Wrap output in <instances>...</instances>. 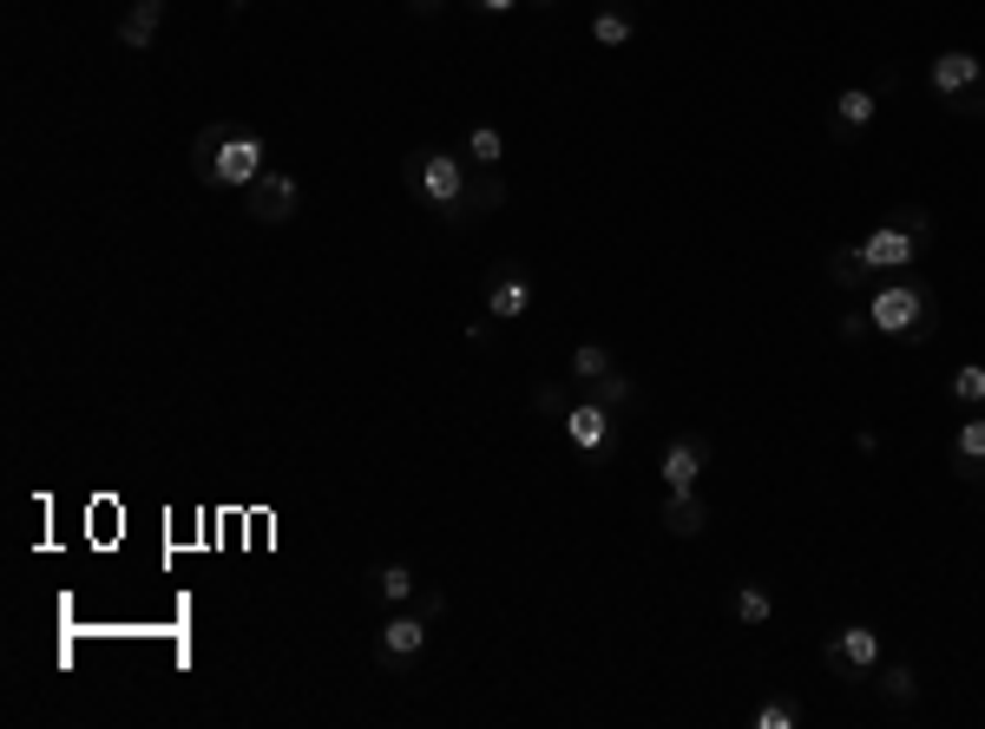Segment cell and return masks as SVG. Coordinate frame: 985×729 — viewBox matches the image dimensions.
<instances>
[{
	"label": "cell",
	"mask_w": 985,
	"mask_h": 729,
	"mask_svg": "<svg viewBox=\"0 0 985 729\" xmlns=\"http://www.w3.org/2000/svg\"><path fill=\"white\" fill-rule=\"evenodd\" d=\"M880 690H887L893 704H913V697H920V677H913L907 664H887V677H880Z\"/></svg>",
	"instance_id": "cell-18"
},
{
	"label": "cell",
	"mask_w": 985,
	"mask_h": 729,
	"mask_svg": "<svg viewBox=\"0 0 985 729\" xmlns=\"http://www.w3.org/2000/svg\"><path fill=\"white\" fill-rule=\"evenodd\" d=\"M467 158H474V165H499V158H506V138H499L492 125H480V131L467 138Z\"/></svg>",
	"instance_id": "cell-19"
},
{
	"label": "cell",
	"mask_w": 985,
	"mask_h": 729,
	"mask_svg": "<svg viewBox=\"0 0 985 729\" xmlns=\"http://www.w3.org/2000/svg\"><path fill=\"white\" fill-rule=\"evenodd\" d=\"M374 592H381L388 605H407V599L421 592V579H414V566H381V572H374Z\"/></svg>",
	"instance_id": "cell-15"
},
{
	"label": "cell",
	"mask_w": 985,
	"mask_h": 729,
	"mask_svg": "<svg viewBox=\"0 0 985 729\" xmlns=\"http://www.w3.org/2000/svg\"><path fill=\"white\" fill-rule=\"evenodd\" d=\"M158 20H165V0H131V13L119 20V46L145 53V46L158 40Z\"/></svg>",
	"instance_id": "cell-12"
},
{
	"label": "cell",
	"mask_w": 985,
	"mask_h": 729,
	"mask_svg": "<svg viewBox=\"0 0 985 729\" xmlns=\"http://www.w3.org/2000/svg\"><path fill=\"white\" fill-rule=\"evenodd\" d=\"M407 184L434 204V211H454V204H467V165L454 158V151H421L414 165H407Z\"/></svg>",
	"instance_id": "cell-3"
},
{
	"label": "cell",
	"mask_w": 985,
	"mask_h": 729,
	"mask_svg": "<svg viewBox=\"0 0 985 729\" xmlns=\"http://www.w3.org/2000/svg\"><path fill=\"white\" fill-rule=\"evenodd\" d=\"M867 323L880 329V336H900V342H913V336H926L933 329V296L920 289V283H880L873 289V303H867Z\"/></svg>",
	"instance_id": "cell-2"
},
{
	"label": "cell",
	"mask_w": 985,
	"mask_h": 729,
	"mask_svg": "<svg viewBox=\"0 0 985 729\" xmlns=\"http://www.w3.org/2000/svg\"><path fill=\"white\" fill-rule=\"evenodd\" d=\"M828 664H835V670H880V631H873V624H848V631L828 644Z\"/></svg>",
	"instance_id": "cell-7"
},
{
	"label": "cell",
	"mask_w": 985,
	"mask_h": 729,
	"mask_svg": "<svg viewBox=\"0 0 985 729\" xmlns=\"http://www.w3.org/2000/svg\"><path fill=\"white\" fill-rule=\"evenodd\" d=\"M893 224H900V231H913V237H926V231H933V218H926V211H913V204H907Z\"/></svg>",
	"instance_id": "cell-25"
},
{
	"label": "cell",
	"mask_w": 985,
	"mask_h": 729,
	"mask_svg": "<svg viewBox=\"0 0 985 729\" xmlns=\"http://www.w3.org/2000/svg\"><path fill=\"white\" fill-rule=\"evenodd\" d=\"M802 717H795V704H762L755 710V729H795Z\"/></svg>",
	"instance_id": "cell-24"
},
{
	"label": "cell",
	"mask_w": 985,
	"mask_h": 729,
	"mask_svg": "<svg viewBox=\"0 0 985 729\" xmlns=\"http://www.w3.org/2000/svg\"><path fill=\"white\" fill-rule=\"evenodd\" d=\"M480 7H487V13H512V7H519V0H480Z\"/></svg>",
	"instance_id": "cell-26"
},
{
	"label": "cell",
	"mask_w": 985,
	"mask_h": 729,
	"mask_svg": "<svg viewBox=\"0 0 985 729\" xmlns=\"http://www.w3.org/2000/svg\"><path fill=\"white\" fill-rule=\"evenodd\" d=\"M592 40H599V46H624V40H631V13H599V20H592Z\"/></svg>",
	"instance_id": "cell-21"
},
{
	"label": "cell",
	"mask_w": 985,
	"mask_h": 729,
	"mask_svg": "<svg viewBox=\"0 0 985 729\" xmlns=\"http://www.w3.org/2000/svg\"><path fill=\"white\" fill-rule=\"evenodd\" d=\"M703 519H710V506H703L697 493H670V499H664V526H670V539H697Z\"/></svg>",
	"instance_id": "cell-13"
},
{
	"label": "cell",
	"mask_w": 985,
	"mask_h": 729,
	"mask_svg": "<svg viewBox=\"0 0 985 729\" xmlns=\"http://www.w3.org/2000/svg\"><path fill=\"white\" fill-rule=\"evenodd\" d=\"M873 113H880V99H873L867 86H848V93L835 99V119L848 125V131H861V125H873Z\"/></svg>",
	"instance_id": "cell-14"
},
{
	"label": "cell",
	"mask_w": 985,
	"mask_h": 729,
	"mask_svg": "<svg viewBox=\"0 0 985 729\" xmlns=\"http://www.w3.org/2000/svg\"><path fill=\"white\" fill-rule=\"evenodd\" d=\"M953 454H960V474H979L985 467V421H966V427H960Z\"/></svg>",
	"instance_id": "cell-16"
},
{
	"label": "cell",
	"mask_w": 985,
	"mask_h": 729,
	"mask_svg": "<svg viewBox=\"0 0 985 729\" xmlns=\"http://www.w3.org/2000/svg\"><path fill=\"white\" fill-rule=\"evenodd\" d=\"M191 171L204 178V184H218V191H250L269 165H263V138L256 131H224L218 145H211V158H191Z\"/></svg>",
	"instance_id": "cell-1"
},
{
	"label": "cell",
	"mask_w": 985,
	"mask_h": 729,
	"mask_svg": "<svg viewBox=\"0 0 985 729\" xmlns=\"http://www.w3.org/2000/svg\"><path fill=\"white\" fill-rule=\"evenodd\" d=\"M855 256H861V270H913L920 263V237L900 231V224H880V231H867L855 243Z\"/></svg>",
	"instance_id": "cell-4"
},
{
	"label": "cell",
	"mask_w": 985,
	"mask_h": 729,
	"mask_svg": "<svg viewBox=\"0 0 985 729\" xmlns=\"http://www.w3.org/2000/svg\"><path fill=\"white\" fill-rule=\"evenodd\" d=\"M592 401H605V408H624V401H631V381H624V374H599V381H592Z\"/></svg>",
	"instance_id": "cell-23"
},
{
	"label": "cell",
	"mask_w": 985,
	"mask_h": 729,
	"mask_svg": "<svg viewBox=\"0 0 985 729\" xmlns=\"http://www.w3.org/2000/svg\"><path fill=\"white\" fill-rule=\"evenodd\" d=\"M775 617V599L762 592V585H742L737 592V624H769Z\"/></svg>",
	"instance_id": "cell-17"
},
{
	"label": "cell",
	"mask_w": 985,
	"mask_h": 729,
	"mask_svg": "<svg viewBox=\"0 0 985 729\" xmlns=\"http://www.w3.org/2000/svg\"><path fill=\"white\" fill-rule=\"evenodd\" d=\"M296 204H303V184H296L289 171H263V178L250 184V218H256V224H289Z\"/></svg>",
	"instance_id": "cell-5"
},
{
	"label": "cell",
	"mask_w": 985,
	"mask_h": 729,
	"mask_svg": "<svg viewBox=\"0 0 985 729\" xmlns=\"http://www.w3.org/2000/svg\"><path fill=\"white\" fill-rule=\"evenodd\" d=\"M697 474H703V447L697 441H670L664 447V486L670 493H697Z\"/></svg>",
	"instance_id": "cell-10"
},
{
	"label": "cell",
	"mask_w": 985,
	"mask_h": 729,
	"mask_svg": "<svg viewBox=\"0 0 985 729\" xmlns=\"http://www.w3.org/2000/svg\"><path fill=\"white\" fill-rule=\"evenodd\" d=\"M427 651V624L414 617V611H394L388 624H381V657L388 664H407V657H421Z\"/></svg>",
	"instance_id": "cell-9"
},
{
	"label": "cell",
	"mask_w": 985,
	"mask_h": 729,
	"mask_svg": "<svg viewBox=\"0 0 985 729\" xmlns=\"http://www.w3.org/2000/svg\"><path fill=\"white\" fill-rule=\"evenodd\" d=\"M572 374H579V381H599V374H612V356H605L599 342H585V349L572 356Z\"/></svg>",
	"instance_id": "cell-22"
},
{
	"label": "cell",
	"mask_w": 985,
	"mask_h": 729,
	"mask_svg": "<svg viewBox=\"0 0 985 729\" xmlns=\"http://www.w3.org/2000/svg\"><path fill=\"white\" fill-rule=\"evenodd\" d=\"M565 441H572L579 454H599V447L612 441V408H605V401H579V408H565Z\"/></svg>",
	"instance_id": "cell-6"
},
{
	"label": "cell",
	"mask_w": 985,
	"mask_h": 729,
	"mask_svg": "<svg viewBox=\"0 0 985 729\" xmlns=\"http://www.w3.org/2000/svg\"><path fill=\"white\" fill-rule=\"evenodd\" d=\"M539 7H552V0H539Z\"/></svg>",
	"instance_id": "cell-27"
},
{
	"label": "cell",
	"mask_w": 985,
	"mask_h": 729,
	"mask_svg": "<svg viewBox=\"0 0 985 729\" xmlns=\"http://www.w3.org/2000/svg\"><path fill=\"white\" fill-rule=\"evenodd\" d=\"M926 80H933V93H940V99H966V93L985 80V66H979V53H940Z\"/></svg>",
	"instance_id": "cell-8"
},
{
	"label": "cell",
	"mask_w": 985,
	"mask_h": 729,
	"mask_svg": "<svg viewBox=\"0 0 985 729\" xmlns=\"http://www.w3.org/2000/svg\"><path fill=\"white\" fill-rule=\"evenodd\" d=\"M526 309H532V283H526V276H499V283L487 289V316L492 323H519Z\"/></svg>",
	"instance_id": "cell-11"
},
{
	"label": "cell",
	"mask_w": 985,
	"mask_h": 729,
	"mask_svg": "<svg viewBox=\"0 0 985 729\" xmlns=\"http://www.w3.org/2000/svg\"><path fill=\"white\" fill-rule=\"evenodd\" d=\"M421 7H434V0H421Z\"/></svg>",
	"instance_id": "cell-28"
},
{
	"label": "cell",
	"mask_w": 985,
	"mask_h": 729,
	"mask_svg": "<svg viewBox=\"0 0 985 729\" xmlns=\"http://www.w3.org/2000/svg\"><path fill=\"white\" fill-rule=\"evenodd\" d=\"M953 401H966V408H979L985 401V368L979 362H966L960 374H953Z\"/></svg>",
	"instance_id": "cell-20"
}]
</instances>
